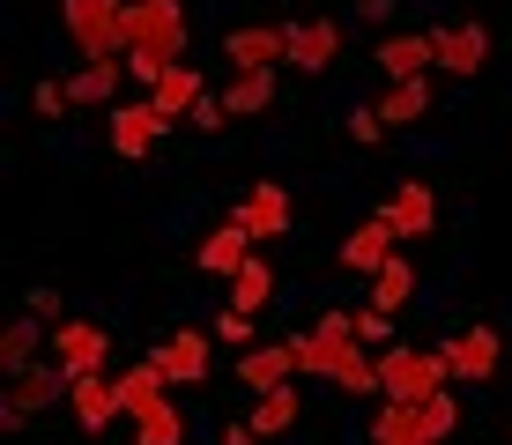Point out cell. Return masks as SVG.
I'll list each match as a JSON object with an SVG mask.
<instances>
[{"label": "cell", "instance_id": "14", "mask_svg": "<svg viewBox=\"0 0 512 445\" xmlns=\"http://www.w3.org/2000/svg\"><path fill=\"white\" fill-rule=\"evenodd\" d=\"M297 379V349L290 342H253L238 356V386L245 394H275V386H290Z\"/></svg>", "mask_w": 512, "mask_h": 445}, {"label": "cell", "instance_id": "31", "mask_svg": "<svg viewBox=\"0 0 512 445\" xmlns=\"http://www.w3.org/2000/svg\"><path fill=\"white\" fill-rule=\"evenodd\" d=\"M416 408H423V431H431L438 445L461 431V401H453V386H438V394H431V401H416Z\"/></svg>", "mask_w": 512, "mask_h": 445}, {"label": "cell", "instance_id": "13", "mask_svg": "<svg viewBox=\"0 0 512 445\" xmlns=\"http://www.w3.org/2000/svg\"><path fill=\"white\" fill-rule=\"evenodd\" d=\"M334 52H342V23H334V15H305V23H290V67H297V75H327Z\"/></svg>", "mask_w": 512, "mask_h": 445}, {"label": "cell", "instance_id": "8", "mask_svg": "<svg viewBox=\"0 0 512 445\" xmlns=\"http://www.w3.org/2000/svg\"><path fill=\"white\" fill-rule=\"evenodd\" d=\"M171 127H179V119H164V112H156V97L112 104V149L127 156V164H134V156H149V149H156V141H164Z\"/></svg>", "mask_w": 512, "mask_h": 445}, {"label": "cell", "instance_id": "21", "mask_svg": "<svg viewBox=\"0 0 512 445\" xmlns=\"http://www.w3.org/2000/svg\"><path fill=\"white\" fill-rule=\"evenodd\" d=\"M149 97H156V112H164V119H193V104L208 97V82H201V67L179 60V67H164V75H156Z\"/></svg>", "mask_w": 512, "mask_h": 445}, {"label": "cell", "instance_id": "10", "mask_svg": "<svg viewBox=\"0 0 512 445\" xmlns=\"http://www.w3.org/2000/svg\"><path fill=\"white\" fill-rule=\"evenodd\" d=\"M67 416H75V431L97 438L112 416H127V408H119V379H112V371H82V379L67 386Z\"/></svg>", "mask_w": 512, "mask_h": 445}, {"label": "cell", "instance_id": "22", "mask_svg": "<svg viewBox=\"0 0 512 445\" xmlns=\"http://www.w3.org/2000/svg\"><path fill=\"white\" fill-rule=\"evenodd\" d=\"M245 260H253V230L223 223V230H208V238H201V267H208V275H223V282H231Z\"/></svg>", "mask_w": 512, "mask_h": 445}, {"label": "cell", "instance_id": "4", "mask_svg": "<svg viewBox=\"0 0 512 445\" xmlns=\"http://www.w3.org/2000/svg\"><path fill=\"white\" fill-rule=\"evenodd\" d=\"M67 386H75V379H67L52 356H38L30 371H15V379H8V408H0V423H8V431H23L30 416H45V408L67 401Z\"/></svg>", "mask_w": 512, "mask_h": 445}, {"label": "cell", "instance_id": "11", "mask_svg": "<svg viewBox=\"0 0 512 445\" xmlns=\"http://www.w3.org/2000/svg\"><path fill=\"white\" fill-rule=\"evenodd\" d=\"M372 60H379L386 82H416V75H431V67H438V45H431V30H386Z\"/></svg>", "mask_w": 512, "mask_h": 445}, {"label": "cell", "instance_id": "35", "mask_svg": "<svg viewBox=\"0 0 512 445\" xmlns=\"http://www.w3.org/2000/svg\"><path fill=\"white\" fill-rule=\"evenodd\" d=\"M23 312H30V319H45V327H60V290H52V282H38V290L23 297Z\"/></svg>", "mask_w": 512, "mask_h": 445}, {"label": "cell", "instance_id": "1", "mask_svg": "<svg viewBox=\"0 0 512 445\" xmlns=\"http://www.w3.org/2000/svg\"><path fill=\"white\" fill-rule=\"evenodd\" d=\"M60 30L82 60H127V0H60Z\"/></svg>", "mask_w": 512, "mask_h": 445}, {"label": "cell", "instance_id": "28", "mask_svg": "<svg viewBox=\"0 0 512 445\" xmlns=\"http://www.w3.org/2000/svg\"><path fill=\"white\" fill-rule=\"evenodd\" d=\"M297 416H305V408H297V386H275V394H253V416L245 423H253L260 438H282Z\"/></svg>", "mask_w": 512, "mask_h": 445}, {"label": "cell", "instance_id": "5", "mask_svg": "<svg viewBox=\"0 0 512 445\" xmlns=\"http://www.w3.org/2000/svg\"><path fill=\"white\" fill-rule=\"evenodd\" d=\"M104 356H112V334H104L97 319H60V327H52V364H60L67 379L104 371Z\"/></svg>", "mask_w": 512, "mask_h": 445}, {"label": "cell", "instance_id": "26", "mask_svg": "<svg viewBox=\"0 0 512 445\" xmlns=\"http://www.w3.org/2000/svg\"><path fill=\"white\" fill-rule=\"evenodd\" d=\"M342 394H379V356H372V342H349L342 356H334V371H327Z\"/></svg>", "mask_w": 512, "mask_h": 445}, {"label": "cell", "instance_id": "16", "mask_svg": "<svg viewBox=\"0 0 512 445\" xmlns=\"http://www.w3.org/2000/svg\"><path fill=\"white\" fill-rule=\"evenodd\" d=\"M379 216L394 223L401 238H431V230H438V193L423 186V178H401V186H394V201H386Z\"/></svg>", "mask_w": 512, "mask_h": 445}, {"label": "cell", "instance_id": "25", "mask_svg": "<svg viewBox=\"0 0 512 445\" xmlns=\"http://www.w3.org/2000/svg\"><path fill=\"white\" fill-rule=\"evenodd\" d=\"M423 112H431V75H416V82H386V97H379V119H386V127H416Z\"/></svg>", "mask_w": 512, "mask_h": 445}, {"label": "cell", "instance_id": "20", "mask_svg": "<svg viewBox=\"0 0 512 445\" xmlns=\"http://www.w3.org/2000/svg\"><path fill=\"white\" fill-rule=\"evenodd\" d=\"M38 356H52V327H45V319H30V312H23V319L8 327V334H0V371L15 379V371H30Z\"/></svg>", "mask_w": 512, "mask_h": 445}, {"label": "cell", "instance_id": "12", "mask_svg": "<svg viewBox=\"0 0 512 445\" xmlns=\"http://www.w3.org/2000/svg\"><path fill=\"white\" fill-rule=\"evenodd\" d=\"M431 45H438V67L461 75V82H475L490 67V30L483 23H446V30H431Z\"/></svg>", "mask_w": 512, "mask_h": 445}, {"label": "cell", "instance_id": "37", "mask_svg": "<svg viewBox=\"0 0 512 445\" xmlns=\"http://www.w3.org/2000/svg\"><path fill=\"white\" fill-rule=\"evenodd\" d=\"M30 104H38L45 119H60L67 112V82H38V89H30Z\"/></svg>", "mask_w": 512, "mask_h": 445}, {"label": "cell", "instance_id": "34", "mask_svg": "<svg viewBox=\"0 0 512 445\" xmlns=\"http://www.w3.org/2000/svg\"><path fill=\"white\" fill-rule=\"evenodd\" d=\"M186 127H201V134H223V127H231V104H223V97H201V104H193V119H186Z\"/></svg>", "mask_w": 512, "mask_h": 445}, {"label": "cell", "instance_id": "17", "mask_svg": "<svg viewBox=\"0 0 512 445\" xmlns=\"http://www.w3.org/2000/svg\"><path fill=\"white\" fill-rule=\"evenodd\" d=\"M112 379H119V408H127V416H149V408L171 401V379H164V364H156V356H141V364L112 371Z\"/></svg>", "mask_w": 512, "mask_h": 445}, {"label": "cell", "instance_id": "40", "mask_svg": "<svg viewBox=\"0 0 512 445\" xmlns=\"http://www.w3.org/2000/svg\"><path fill=\"white\" fill-rule=\"evenodd\" d=\"M505 438H512V431H505Z\"/></svg>", "mask_w": 512, "mask_h": 445}, {"label": "cell", "instance_id": "2", "mask_svg": "<svg viewBox=\"0 0 512 445\" xmlns=\"http://www.w3.org/2000/svg\"><path fill=\"white\" fill-rule=\"evenodd\" d=\"M438 386H453V364H446V349H386L379 356V394L386 401H431Z\"/></svg>", "mask_w": 512, "mask_h": 445}, {"label": "cell", "instance_id": "33", "mask_svg": "<svg viewBox=\"0 0 512 445\" xmlns=\"http://www.w3.org/2000/svg\"><path fill=\"white\" fill-rule=\"evenodd\" d=\"M216 342H238V349H253V312L223 305V319H216Z\"/></svg>", "mask_w": 512, "mask_h": 445}, {"label": "cell", "instance_id": "15", "mask_svg": "<svg viewBox=\"0 0 512 445\" xmlns=\"http://www.w3.org/2000/svg\"><path fill=\"white\" fill-rule=\"evenodd\" d=\"M394 245H401V230L386 223V216H372V223H357V230L342 238V253H334V260H342L349 275H379V267L394 260Z\"/></svg>", "mask_w": 512, "mask_h": 445}, {"label": "cell", "instance_id": "38", "mask_svg": "<svg viewBox=\"0 0 512 445\" xmlns=\"http://www.w3.org/2000/svg\"><path fill=\"white\" fill-rule=\"evenodd\" d=\"M223 445H260V431H253V423H231V431H223Z\"/></svg>", "mask_w": 512, "mask_h": 445}, {"label": "cell", "instance_id": "32", "mask_svg": "<svg viewBox=\"0 0 512 445\" xmlns=\"http://www.w3.org/2000/svg\"><path fill=\"white\" fill-rule=\"evenodd\" d=\"M342 127H349V141H357V149H372V141L386 134V119H379V104H357V112H349Z\"/></svg>", "mask_w": 512, "mask_h": 445}, {"label": "cell", "instance_id": "39", "mask_svg": "<svg viewBox=\"0 0 512 445\" xmlns=\"http://www.w3.org/2000/svg\"><path fill=\"white\" fill-rule=\"evenodd\" d=\"M357 15H372V23H386V15H394V0H357Z\"/></svg>", "mask_w": 512, "mask_h": 445}, {"label": "cell", "instance_id": "19", "mask_svg": "<svg viewBox=\"0 0 512 445\" xmlns=\"http://www.w3.org/2000/svg\"><path fill=\"white\" fill-rule=\"evenodd\" d=\"M372 445H438L431 431H423V408L416 401H386L372 408Z\"/></svg>", "mask_w": 512, "mask_h": 445}, {"label": "cell", "instance_id": "7", "mask_svg": "<svg viewBox=\"0 0 512 445\" xmlns=\"http://www.w3.org/2000/svg\"><path fill=\"white\" fill-rule=\"evenodd\" d=\"M438 349H446V364H453V386H483V379H498V356H505L498 327H461L453 342H438Z\"/></svg>", "mask_w": 512, "mask_h": 445}, {"label": "cell", "instance_id": "6", "mask_svg": "<svg viewBox=\"0 0 512 445\" xmlns=\"http://www.w3.org/2000/svg\"><path fill=\"white\" fill-rule=\"evenodd\" d=\"M231 223H238V230H253V245H268V238H290V193H282L275 178H260V186H245V193H238Z\"/></svg>", "mask_w": 512, "mask_h": 445}, {"label": "cell", "instance_id": "23", "mask_svg": "<svg viewBox=\"0 0 512 445\" xmlns=\"http://www.w3.org/2000/svg\"><path fill=\"white\" fill-rule=\"evenodd\" d=\"M223 104H231V119H260L275 104V67H238L231 89H223Z\"/></svg>", "mask_w": 512, "mask_h": 445}, {"label": "cell", "instance_id": "3", "mask_svg": "<svg viewBox=\"0 0 512 445\" xmlns=\"http://www.w3.org/2000/svg\"><path fill=\"white\" fill-rule=\"evenodd\" d=\"M186 8L179 0H127V52H156V60L179 67L186 60Z\"/></svg>", "mask_w": 512, "mask_h": 445}, {"label": "cell", "instance_id": "24", "mask_svg": "<svg viewBox=\"0 0 512 445\" xmlns=\"http://www.w3.org/2000/svg\"><path fill=\"white\" fill-rule=\"evenodd\" d=\"M119 75H127V60H82L75 75H67V104H112Z\"/></svg>", "mask_w": 512, "mask_h": 445}, {"label": "cell", "instance_id": "30", "mask_svg": "<svg viewBox=\"0 0 512 445\" xmlns=\"http://www.w3.org/2000/svg\"><path fill=\"white\" fill-rule=\"evenodd\" d=\"M134 445H186L179 401H164V408H149V416H134Z\"/></svg>", "mask_w": 512, "mask_h": 445}, {"label": "cell", "instance_id": "27", "mask_svg": "<svg viewBox=\"0 0 512 445\" xmlns=\"http://www.w3.org/2000/svg\"><path fill=\"white\" fill-rule=\"evenodd\" d=\"M231 305H238V312H268V305H275V267L260 260V253L231 275Z\"/></svg>", "mask_w": 512, "mask_h": 445}, {"label": "cell", "instance_id": "29", "mask_svg": "<svg viewBox=\"0 0 512 445\" xmlns=\"http://www.w3.org/2000/svg\"><path fill=\"white\" fill-rule=\"evenodd\" d=\"M409 297H416V267L394 253V260H386L379 275H372V305H379V312H401Z\"/></svg>", "mask_w": 512, "mask_h": 445}, {"label": "cell", "instance_id": "9", "mask_svg": "<svg viewBox=\"0 0 512 445\" xmlns=\"http://www.w3.org/2000/svg\"><path fill=\"white\" fill-rule=\"evenodd\" d=\"M223 60H231V75L238 67H282L290 60V23H238V30H223Z\"/></svg>", "mask_w": 512, "mask_h": 445}, {"label": "cell", "instance_id": "36", "mask_svg": "<svg viewBox=\"0 0 512 445\" xmlns=\"http://www.w3.org/2000/svg\"><path fill=\"white\" fill-rule=\"evenodd\" d=\"M386 327H394V312H379V305H364V312H357V342H372V349H379V342H386Z\"/></svg>", "mask_w": 512, "mask_h": 445}, {"label": "cell", "instance_id": "18", "mask_svg": "<svg viewBox=\"0 0 512 445\" xmlns=\"http://www.w3.org/2000/svg\"><path fill=\"white\" fill-rule=\"evenodd\" d=\"M156 364H164V379H171V386L208 379V334H201V327H179L171 342H156Z\"/></svg>", "mask_w": 512, "mask_h": 445}]
</instances>
